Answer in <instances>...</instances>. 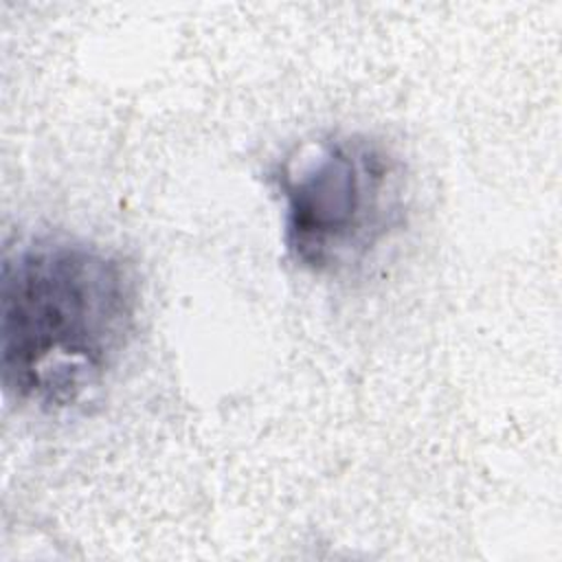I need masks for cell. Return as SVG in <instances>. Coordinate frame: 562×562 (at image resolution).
<instances>
[{
	"mask_svg": "<svg viewBox=\"0 0 562 562\" xmlns=\"http://www.w3.org/2000/svg\"><path fill=\"white\" fill-rule=\"evenodd\" d=\"M138 314V274L121 252L66 235L20 244L0 272L4 393L37 411L83 402L121 364Z\"/></svg>",
	"mask_w": 562,
	"mask_h": 562,
	"instance_id": "6da1fadb",
	"label": "cell"
},
{
	"mask_svg": "<svg viewBox=\"0 0 562 562\" xmlns=\"http://www.w3.org/2000/svg\"><path fill=\"white\" fill-rule=\"evenodd\" d=\"M285 257L312 277L364 268L402 231L408 176L400 154L367 132L303 143L272 173Z\"/></svg>",
	"mask_w": 562,
	"mask_h": 562,
	"instance_id": "7a4b0ae2",
	"label": "cell"
}]
</instances>
